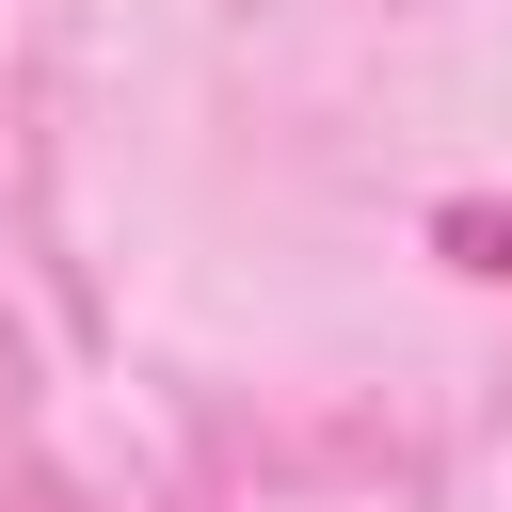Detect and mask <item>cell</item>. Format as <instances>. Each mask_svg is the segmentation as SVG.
Segmentation results:
<instances>
[{
    "mask_svg": "<svg viewBox=\"0 0 512 512\" xmlns=\"http://www.w3.org/2000/svg\"><path fill=\"white\" fill-rule=\"evenodd\" d=\"M432 240H448L464 272H512V192H464V208H432Z\"/></svg>",
    "mask_w": 512,
    "mask_h": 512,
    "instance_id": "6da1fadb",
    "label": "cell"
}]
</instances>
